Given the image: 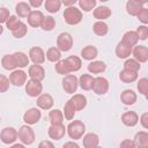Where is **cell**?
<instances>
[{
  "label": "cell",
  "instance_id": "cell-56",
  "mask_svg": "<svg viewBox=\"0 0 148 148\" xmlns=\"http://www.w3.org/2000/svg\"><path fill=\"white\" fill-rule=\"evenodd\" d=\"M9 148H25V146L22 145V143H14V145H12Z\"/></svg>",
  "mask_w": 148,
  "mask_h": 148
},
{
  "label": "cell",
  "instance_id": "cell-27",
  "mask_svg": "<svg viewBox=\"0 0 148 148\" xmlns=\"http://www.w3.org/2000/svg\"><path fill=\"white\" fill-rule=\"evenodd\" d=\"M65 61H66V65H67L69 72H77L82 66L81 58H79L76 56H69L68 58L65 59Z\"/></svg>",
  "mask_w": 148,
  "mask_h": 148
},
{
  "label": "cell",
  "instance_id": "cell-46",
  "mask_svg": "<svg viewBox=\"0 0 148 148\" xmlns=\"http://www.w3.org/2000/svg\"><path fill=\"white\" fill-rule=\"evenodd\" d=\"M136 35H138V38L141 39V40H146L147 37H148V27L147 25H140L138 29H136Z\"/></svg>",
  "mask_w": 148,
  "mask_h": 148
},
{
  "label": "cell",
  "instance_id": "cell-20",
  "mask_svg": "<svg viewBox=\"0 0 148 148\" xmlns=\"http://www.w3.org/2000/svg\"><path fill=\"white\" fill-rule=\"evenodd\" d=\"M133 142L135 148H148V133L146 131H140L134 135Z\"/></svg>",
  "mask_w": 148,
  "mask_h": 148
},
{
  "label": "cell",
  "instance_id": "cell-31",
  "mask_svg": "<svg viewBox=\"0 0 148 148\" xmlns=\"http://www.w3.org/2000/svg\"><path fill=\"white\" fill-rule=\"evenodd\" d=\"M119 79L124 83H132L138 79V73L132 72V71H127V69H123L119 73Z\"/></svg>",
  "mask_w": 148,
  "mask_h": 148
},
{
  "label": "cell",
  "instance_id": "cell-4",
  "mask_svg": "<svg viewBox=\"0 0 148 148\" xmlns=\"http://www.w3.org/2000/svg\"><path fill=\"white\" fill-rule=\"evenodd\" d=\"M73 46V37L69 32H61L57 37V49L61 52H67Z\"/></svg>",
  "mask_w": 148,
  "mask_h": 148
},
{
  "label": "cell",
  "instance_id": "cell-40",
  "mask_svg": "<svg viewBox=\"0 0 148 148\" xmlns=\"http://www.w3.org/2000/svg\"><path fill=\"white\" fill-rule=\"evenodd\" d=\"M27 32H28V27H27V24L23 23V22H21V23L12 31V35H13L15 38H22V37H24V36L27 35Z\"/></svg>",
  "mask_w": 148,
  "mask_h": 148
},
{
  "label": "cell",
  "instance_id": "cell-14",
  "mask_svg": "<svg viewBox=\"0 0 148 148\" xmlns=\"http://www.w3.org/2000/svg\"><path fill=\"white\" fill-rule=\"evenodd\" d=\"M37 106L42 110H50L53 104H54V101H53V97L50 95V94H40L38 97H37Z\"/></svg>",
  "mask_w": 148,
  "mask_h": 148
},
{
  "label": "cell",
  "instance_id": "cell-32",
  "mask_svg": "<svg viewBox=\"0 0 148 148\" xmlns=\"http://www.w3.org/2000/svg\"><path fill=\"white\" fill-rule=\"evenodd\" d=\"M15 12H16V14L18 15V17H28V15H29L30 12H31V7L29 6L28 2L21 1V2H18V3L16 5Z\"/></svg>",
  "mask_w": 148,
  "mask_h": 148
},
{
  "label": "cell",
  "instance_id": "cell-53",
  "mask_svg": "<svg viewBox=\"0 0 148 148\" xmlns=\"http://www.w3.org/2000/svg\"><path fill=\"white\" fill-rule=\"evenodd\" d=\"M28 3H29L30 7L37 8V7H40V6L43 5V1H42V0H30Z\"/></svg>",
  "mask_w": 148,
  "mask_h": 148
},
{
  "label": "cell",
  "instance_id": "cell-16",
  "mask_svg": "<svg viewBox=\"0 0 148 148\" xmlns=\"http://www.w3.org/2000/svg\"><path fill=\"white\" fill-rule=\"evenodd\" d=\"M28 75L30 76V79L32 80H37V81H42L45 77V71L40 65H31L29 67L28 71Z\"/></svg>",
  "mask_w": 148,
  "mask_h": 148
},
{
  "label": "cell",
  "instance_id": "cell-37",
  "mask_svg": "<svg viewBox=\"0 0 148 148\" xmlns=\"http://www.w3.org/2000/svg\"><path fill=\"white\" fill-rule=\"evenodd\" d=\"M44 7L49 13H57L59 12L61 7V1L60 0H46L44 2Z\"/></svg>",
  "mask_w": 148,
  "mask_h": 148
},
{
  "label": "cell",
  "instance_id": "cell-39",
  "mask_svg": "<svg viewBox=\"0 0 148 148\" xmlns=\"http://www.w3.org/2000/svg\"><path fill=\"white\" fill-rule=\"evenodd\" d=\"M80 10L82 9L83 12H90L92 9H95L96 7V0H79L77 1Z\"/></svg>",
  "mask_w": 148,
  "mask_h": 148
},
{
  "label": "cell",
  "instance_id": "cell-54",
  "mask_svg": "<svg viewBox=\"0 0 148 148\" xmlns=\"http://www.w3.org/2000/svg\"><path fill=\"white\" fill-rule=\"evenodd\" d=\"M62 148H80V146L74 141H68V142L64 143Z\"/></svg>",
  "mask_w": 148,
  "mask_h": 148
},
{
  "label": "cell",
  "instance_id": "cell-49",
  "mask_svg": "<svg viewBox=\"0 0 148 148\" xmlns=\"http://www.w3.org/2000/svg\"><path fill=\"white\" fill-rule=\"evenodd\" d=\"M9 16H10L9 10L6 7H0V24L1 23H6L7 20L9 18Z\"/></svg>",
  "mask_w": 148,
  "mask_h": 148
},
{
  "label": "cell",
  "instance_id": "cell-51",
  "mask_svg": "<svg viewBox=\"0 0 148 148\" xmlns=\"http://www.w3.org/2000/svg\"><path fill=\"white\" fill-rule=\"evenodd\" d=\"M139 121H140V124L142 125V127H143L145 130H147V128H148V112H143V113L141 114V117L139 118Z\"/></svg>",
  "mask_w": 148,
  "mask_h": 148
},
{
  "label": "cell",
  "instance_id": "cell-22",
  "mask_svg": "<svg viewBox=\"0 0 148 148\" xmlns=\"http://www.w3.org/2000/svg\"><path fill=\"white\" fill-rule=\"evenodd\" d=\"M71 103H72V105L74 106V109H75V111H81V110H83L84 108H86V105H87V98H86V96L84 95H82V94H75L71 99H68Z\"/></svg>",
  "mask_w": 148,
  "mask_h": 148
},
{
  "label": "cell",
  "instance_id": "cell-25",
  "mask_svg": "<svg viewBox=\"0 0 148 148\" xmlns=\"http://www.w3.org/2000/svg\"><path fill=\"white\" fill-rule=\"evenodd\" d=\"M87 69L91 74H99V73H103L106 69V65L102 60H92L91 62L88 64Z\"/></svg>",
  "mask_w": 148,
  "mask_h": 148
},
{
  "label": "cell",
  "instance_id": "cell-30",
  "mask_svg": "<svg viewBox=\"0 0 148 148\" xmlns=\"http://www.w3.org/2000/svg\"><path fill=\"white\" fill-rule=\"evenodd\" d=\"M1 65L7 71H15V68L17 67L16 66V61L14 59V56L13 54H5L1 59Z\"/></svg>",
  "mask_w": 148,
  "mask_h": 148
},
{
  "label": "cell",
  "instance_id": "cell-45",
  "mask_svg": "<svg viewBox=\"0 0 148 148\" xmlns=\"http://www.w3.org/2000/svg\"><path fill=\"white\" fill-rule=\"evenodd\" d=\"M21 23V21L16 17V16H14V15H10L9 16V18L7 20V22H6V27H7V29L8 30H10V31H13L18 24Z\"/></svg>",
  "mask_w": 148,
  "mask_h": 148
},
{
  "label": "cell",
  "instance_id": "cell-38",
  "mask_svg": "<svg viewBox=\"0 0 148 148\" xmlns=\"http://www.w3.org/2000/svg\"><path fill=\"white\" fill-rule=\"evenodd\" d=\"M54 27H56V20L52 16H44V18L40 23V28L44 31H51V30H53Z\"/></svg>",
  "mask_w": 148,
  "mask_h": 148
},
{
  "label": "cell",
  "instance_id": "cell-13",
  "mask_svg": "<svg viewBox=\"0 0 148 148\" xmlns=\"http://www.w3.org/2000/svg\"><path fill=\"white\" fill-rule=\"evenodd\" d=\"M47 134L53 140H60L66 134V127L64 124H54L51 125L47 130Z\"/></svg>",
  "mask_w": 148,
  "mask_h": 148
},
{
  "label": "cell",
  "instance_id": "cell-12",
  "mask_svg": "<svg viewBox=\"0 0 148 148\" xmlns=\"http://www.w3.org/2000/svg\"><path fill=\"white\" fill-rule=\"evenodd\" d=\"M132 54H133V59H135L139 64H143L147 62L148 60V49L145 45H135L132 49Z\"/></svg>",
  "mask_w": 148,
  "mask_h": 148
},
{
  "label": "cell",
  "instance_id": "cell-26",
  "mask_svg": "<svg viewBox=\"0 0 148 148\" xmlns=\"http://www.w3.org/2000/svg\"><path fill=\"white\" fill-rule=\"evenodd\" d=\"M98 54V50L94 46V45H87L81 50V57L84 60H89L92 61Z\"/></svg>",
  "mask_w": 148,
  "mask_h": 148
},
{
  "label": "cell",
  "instance_id": "cell-24",
  "mask_svg": "<svg viewBox=\"0 0 148 148\" xmlns=\"http://www.w3.org/2000/svg\"><path fill=\"white\" fill-rule=\"evenodd\" d=\"M136 98H138V96L132 89H125L120 94V101L125 105H133L136 102Z\"/></svg>",
  "mask_w": 148,
  "mask_h": 148
},
{
  "label": "cell",
  "instance_id": "cell-7",
  "mask_svg": "<svg viewBox=\"0 0 148 148\" xmlns=\"http://www.w3.org/2000/svg\"><path fill=\"white\" fill-rule=\"evenodd\" d=\"M42 118V112L37 108H30L28 109L23 114V120L25 125H35L37 124Z\"/></svg>",
  "mask_w": 148,
  "mask_h": 148
},
{
  "label": "cell",
  "instance_id": "cell-6",
  "mask_svg": "<svg viewBox=\"0 0 148 148\" xmlns=\"http://www.w3.org/2000/svg\"><path fill=\"white\" fill-rule=\"evenodd\" d=\"M43 91V84L37 80H28L25 82V92L30 97H38Z\"/></svg>",
  "mask_w": 148,
  "mask_h": 148
},
{
  "label": "cell",
  "instance_id": "cell-9",
  "mask_svg": "<svg viewBox=\"0 0 148 148\" xmlns=\"http://www.w3.org/2000/svg\"><path fill=\"white\" fill-rule=\"evenodd\" d=\"M45 52L39 46H34L29 50V60L34 62V65H40L45 61Z\"/></svg>",
  "mask_w": 148,
  "mask_h": 148
},
{
  "label": "cell",
  "instance_id": "cell-17",
  "mask_svg": "<svg viewBox=\"0 0 148 148\" xmlns=\"http://www.w3.org/2000/svg\"><path fill=\"white\" fill-rule=\"evenodd\" d=\"M121 123L125 126L133 127L139 123V116L134 111H127L121 114Z\"/></svg>",
  "mask_w": 148,
  "mask_h": 148
},
{
  "label": "cell",
  "instance_id": "cell-3",
  "mask_svg": "<svg viewBox=\"0 0 148 148\" xmlns=\"http://www.w3.org/2000/svg\"><path fill=\"white\" fill-rule=\"evenodd\" d=\"M17 138L20 139L22 145L29 146L35 141V132L29 125H23L17 131Z\"/></svg>",
  "mask_w": 148,
  "mask_h": 148
},
{
  "label": "cell",
  "instance_id": "cell-34",
  "mask_svg": "<svg viewBox=\"0 0 148 148\" xmlns=\"http://www.w3.org/2000/svg\"><path fill=\"white\" fill-rule=\"evenodd\" d=\"M14 59L16 61V66L18 68H24L29 65V57L23 52H15L13 53Z\"/></svg>",
  "mask_w": 148,
  "mask_h": 148
},
{
  "label": "cell",
  "instance_id": "cell-11",
  "mask_svg": "<svg viewBox=\"0 0 148 148\" xmlns=\"http://www.w3.org/2000/svg\"><path fill=\"white\" fill-rule=\"evenodd\" d=\"M0 140L6 145L14 143L17 140V131L14 127H5L0 133Z\"/></svg>",
  "mask_w": 148,
  "mask_h": 148
},
{
  "label": "cell",
  "instance_id": "cell-48",
  "mask_svg": "<svg viewBox=\"0 0 148 148\" xmlns=\"http://www.w3.org/2000/svg\"><path fill=\"white\" fill-rule=\"evenodd\" d=\"M9 79L3 74H0V92H5L9 89Z\"/></svg>",
  "mask_w": 148,
  "mask_h": 148
},
{
  "label": "cell",
  "instance_id": "cell-21",
  "mask_svg": "<svg viewBox=\"0 0 148 148\" xmlns=\"http://www.w3.org/2000/svg\"><path fill=\"white\" fill-rule=\"evenodd\" d=\"M145 2L143 1H139V0H128L126 2V12L132 15V16H136L138 13L140 12V9L143 7Z\"/></svg>",
  "mask_w": 148,
  "mask_h": 148
},
{
  "label": "cell",
  "instance_id": "cell-44",
  "mask_svg": "<svg viewBox=\"0 0 148 148\" xmlns=\"http://www.w3.org/2000/svg\"><path fill=\"white\" fill-rule=\"evenodd\" d=\"M136 87H138V90H139V92H140L141 95L147 96V92H148V79H147V77L140 79V80L138 81Z\"/></svg>",
  "mask_w": 148,
  "mask_h": 148
},
{
  "label": "cell",
  "instance_id": "cell-23",
  "mask_svg": "<svg viewBox=\"0 0 148 148\" xmlns=\"http://www.w3.org/2000/svg\"><path fill=\"white\" fill-rule=\"evenodd\" d=\"M82 142L84 148H95L99 143V136L96 133H88L83 135Z\"/></svg>",
  "mask_w": 148,
  "mask_h": 148
},
{
  "label": "cell",
  "instance_id": "cell-59",
  "mask_svg": "<svg viewBox=\"0 0 148 148\" xmlns=\"http://www.w3.org/2000/svg\"><path fill=\"white\" fill-rule=\"evenodd\" d=\"M0 121H1V117H0Z\"/></svg>",
  "mask_w": 148,
  "mask_h": 148
},
{
  "label": "cell",
  "instance_id": "cell-18",
  "mask_svg": "<svg viewBox=\"0 0 148 148\" xmlns=\"http://www.w3.org/2000/svg\"><path fill=\"white\" fill-rule=\"evenodd\" d=\"M111 14H112L111 9L106 6H98L92 12V15L97 21H104V20L109 18L111 16Z\"/></svg>",
  "mask_w": 148,
  "mask_h": 148
},
{
  "label": "cell",
  "instance_id": "cell-35",
  "mask_svg": "<svg viewBox=\"0 0 148 148\" xmlns=\"http://www.w3.org/2000/svg\"><path fill=\"white\" fill-rule=\"evenodd\" d=\"M49 119H50L51 125H54V124H62V121H64L62 111H60V110H58V109L51 110L50 113H49Z\"/></svg>",
  "mask_w": 148,
  "mask_h": 148
},
{
  "label": "cell",
  "instance_id": "cell-57",
  "mask_svg": "<svg viewBox=\"0 0 148 148\" xmlns=\"http://www.w3.org/2000/svg\"><path fill=\"white\" fill-rule=\"evenodd\" d=\"M2 32H3V28H2V25L0 24V35H1Z\"/></svg>",
  "mask_w": 148,
  "mask_h": 148
},
{
  "label": "cell",
  "instance_id": "cell-33",
  "mask_svg": "<svg viewBox=\"0 0 148 148\" xmlns=\"http://www.w3.org/2000/svg\"><path fill=\"white\" fill-rule=\"evenodd\" d=\"M92 30L97 36H105L109 32V25L104 21H96L92 25Z\"/></svg>",
  "mask_w": 148,
  "mask_h": 148
},
{
  "label": "cell",
  "instance_id": "cell-29",
  "mask_svg": "<svg viewBox=\"0 0 148 148\" xmlns=\"http://www.w3.org/2000/svg\"><path fill=\"white\" fill-rule=\"evenodd\" d=\"M121 42H124V43H125V44H127L128 46L133 47V46H135V45L138 44L139 38H138V35H136V32H135V31L130 30V31H126V32L124 34Z\"/></svg>",
  "mask_w": 148,
  "mask_h": 148
},
{
  "label": "cell",
  "instance_id": "cell-2",
  "mask_svg": "<svg viewBox=\"0 0 148 148\" xmlns=\"http://www.w3.org/2000/svg\"><path fill=\"white\" fill-rule=\"evenodd\" d=\"M64 18H65V22L69 25H75V24H79L83 16H82V12L80 10V8L75 7V6H72V7H67L65 8L64 10Z\"/></svg>",
  "mask_w": 148,
  "mask_h": 148
},
{
  "label": "cell",
  "instance_id": "cell-10",
  "mask_svg": "<svg viewBox=\"0 0 148 148\" xmlns=\"http://www.w3.org/2000/svg\"><path fill=\"white\" fill-rule=\"evenodd\" d=\"M9 82L15 87H21L27 82V73L22 69H15L9 75Z\"/></svg>",
  "mask_w": 148,
  "mask_h": 148
},
{
  "label": "cell",
  "instance_id": "cell-58",
  "mask_svg": "<svg viewBox=\"0 0 148 148\" xmlns=\"http://www.w3.org/2000/svg\"><path fill=\"white\" fill-rule=\"evenodd\" d=\"M95 148H102V147H99V146H97V147H95Z\"/></svg>",
  "mask_w": 148,
  "mask_h": 148
},
{
  "label": "cell",
  "instance_id": "cell-55",
  "mask_svg": "<svg viewBox=\"0 0 148 148\" xmlns=\"http://www.w3.org/2000/svg\"><path fill=\"white\" fill-rule=\"evenodd\" d=\"M76 3V0H64L61 1V5H65V7H72V6H75Z\"/></svg>",
  "mask_w": 148,
  "mask_h": 148
},
{
  "label": "cell",
  "instance_id": "cell-28",
  "mask_svg": "<svg viewBox=\"0 0 148 148\" xmlns=\"http://www.w3.org/2000/svg\"><path fill=\"white\" fill-rule=\"evenodd\" d=\"M94 80L95 77L91 76L90 74H82L79 79V86L83 90H91L94 86Z\"/></svg>",
  "mask_w": 148,
  "mask_h": 148
},
{
  "label": "cell",
  "instance_id": "cell-36",
  "mask_svg": "<svg viewBox=\"0 0 148 148\" xmlns=\"http://www.w3.org/2000/svg\"><path fill=\"white\" fill-rule=\"evenodd\" d=\"M45 58L51 62H58L60 60V58H61V52L54 46L50 47L45 53Z\"/></svg>",
  "mask_w": 148,
  "mask_h": 148
},
{
  "label": "cell",
  "instance_id": "cell-52",
  "mask_svg": "<svg viewBox=\"0 0 148 148\" xmlns=\"http://www.w3.org/2000/svg\"><path fill=\"white\" fill-rule=\"evenodd\" d=\"M38 148H54V145L49 140H43L39 142Z\"/></svg>",
  "mask_w": 148,
  "mask_h": 148
},
{
  "label": "cell",
  "instance_id": "cell-41",
  "mask_svg": "<svg viewBox=\"0 0 148 148\" xmlns=\"http://www.w3.org/2000/svg\"><path fill=\"white\" fill-rule=\"evenodd\" d=\"M140 68H141V65L135 59H126V61L124 62V69L138 73L140 71Z\"/></svg>",
  "mask_w": 148,
  "mask_h": 148
},
{
  "label": "cell",
  "instance_id": "cell-42",
  "mask_svg": "<svg viewBox=\"0 0 148 148\" xmlns=\"http://www.w3.org/2000/svg\"><path fill=\"white\" fill-rule=\"evenodd\" d=\"M75 113H76V111H75L74 106H73L72 103L68 101V102L65 104V106H64V111H62L64 117H65L67 120H72V119L74 118Z\"/></svg>",
  "mask_w": 148,
  "mask_h": 148
},
{
  "label": "cell",
  "instance_id": "cell-5",
  "mask_svg": "<svg viewBox=\"0 0 148 148\" xmlns=\"http://www.w3.org/2000/svg\"><path fill=\"white\" fill-rule=\"evenodd\" d=\"M79 87V79L74 74L65 75L62 79V88L67 94H74Z\"/></svg>",
  "mask_w": 148,
  "mask_h": 148
},
{
  "label": "cell",
  "instance_id": "cell-50",
  "mask_svg": "<svg viewBox=\"0 0 148 148\" xmlns=\"http://www.w3.org/2000/svg\"><path fill=\"white\" fill-rule=\"evenodd\" d=\"M119 148H135V145H134L133 140H131V139H124L120 142Z\"/></svg>",
  "mask_w": 148,
  "mask_h": 148
},
{
  "label": "cell",
  "instance_id": "cell-15",
  "mask_svg": "<svg viewBox=\"0 0 148 148\" xmlns=\"http://www.w3.org/2000/svg\"><path fill=\"white\" fill-rule=\"evenodd\" d=\"M44 18V14L40 10H31L30 14L28 15V24L32 28H38L40 27V23Z\"/></svg>",
  "mask_w": 148,
  "mask_h": 148
},
{
  "label": "cell",
  "instance_id": "cell-1",
  "mask_svg": "<svg viewBox=\"0 0 148 148\" xmlns=\"http://www.w3.org/2000/svg\"><path fill=\"white\" fill-rule=\"evenodd\" d=\"M84 132H86V125L81 120H73L66 127V133L74 141L81 139L83 136Z\"/></svg>",
  "mask_w": 148,
  "mask_h": 148
},
{
  "label": "cell",
  "instance_id": "cell-47",
  "mask_svg": "<svg viewBox=\"0 0 148 148\" xmlns=\"http://www.w3.org/2000/svg\"><path fill=\"white\" fill-rule=\"evenodd\" d=\"M138 18H139V21L141 22V23H143V25H146L147 23H148V9L146 8V7H142L141 9H140V12L138 13Z\"/></svg>",
  "mask_w": 148,
  "mask_h": 148
},
{
  "label": "cell",
  "instance_id": "cell-8",
  "mask_svg": "<svg viewBox=\"0 0 148 148\" xmlns=\"http://www.w3.org/2000/svg\"><path fill=\"white\" fill-rule=\"evenodd\" d=\"M92 90L96 95H105L109 91V81L103 76L95 77Z\"/></svg>",
  "mask_w": 148,
  "mask_h": 148
},
{
  "label": "cell",
  "instance_id": "cell-19",
  "mask_svg": "<svg viewBox=\"0 0 148 148\" xmlns=\"http://www.w3.org/2000/svg\"><path fill=\"white\" fill-rule=\"evenodd\" d=\"M132 49L131 46H128L127 44H125L124 42H119L116 46V56L120 59H126L132 54Z\"/></svg>",
  "mask_w": 148,
  "mask_h": 148
},
{
  "label": "cell",
  "instance_id": "cell-43",
  "mask_svg": "<svg viewBox=\"0 0 148 148\" xmlns=\"http://www.w3.org/2000/svg\"><path fill=\"white\" fill-rule=\"evenodd\" d=\"M54 69H56V72L58 73V74H60V75H68L71 72H69V69H68V67H67V65H66V61L65 60H59L58 62H56V65H54Z\"/></svg>",
  "mask_w": 148,
  "mask_h": 148
}]
</instances>
